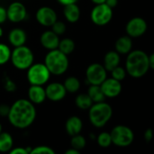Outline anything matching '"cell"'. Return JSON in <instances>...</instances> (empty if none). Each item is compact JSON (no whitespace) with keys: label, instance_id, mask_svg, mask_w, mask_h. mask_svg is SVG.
<instances>
[{"label":"cell","instance_id":"cell-1","mask_svg":"<svg viewBox=\"0 0 154 154\" xmlns=\"http://www.w3.org/2000/svg\"><path fill=\"white\" fill-rule=\"evenodd\" d=\"M7 118L10 124L17 129L28 128L36 118L35 106L28 99H18L10 106Z\"/></svg>","mask_w":154,"mask_h":154},{"label":"cell","instance_id":"cell-2","mask_svg":"<svg viewBox=\"0 0 154 154\" xmlns=\"http://www.w3.org/2000/svg\"><path fill=\"white\" fill-rule=\"evenodd\" d=\"M148 54L142 50L131 51L125 61L126 73L134 79L143 78L150 70Z\"/></svg>","mask_w":154,"mask_h":154},{"label":"cell","instance_id":"cell-3","mask_svg":"<svg viewBox=\"0 0 154 154\" xmlns=\"http://www.w3.org/2000/svg\"><path fill=\"white\" fill-rule=\"evenodd\" d=\"M44 64L48 68L51 74L60 76L64 74L69 69L68 55L61 52L59 49L49 51L44 59Z\"/></svg>","mask_w":154,"mask_h":154},{"label":"cell","instance_id":"cell-4","mask_svg":"<svg viewBox=\"0 0 154 154\" xmlns=\"http://www.w3.org/2000/svg\"><path fill=\"white\" fill-rule=\"evenodd\" d=\"M88 110L89 121L96 128L104 127L111 120L113 116L112 106L105 101L94 103Z\"/></svg>","mask_w":154,"mask_h":154},{"label":"cell","instance_id":"cell-5","mask_svg":"<svg viewBox=\"0 0 154 154\" xmlns=\"http://www.w3.org/2000/svg\"><path fill=\"white\" fill-rule=\"evenodd\" d=\"M10 60L14 67L17 69L25 70L33 63L34 55L29 47L22 45L19 47H14V49L11 51Z\"/></svg>","mask_w":154,"mask_h":154},{"label":"cell","instance_id":"cell-6","mask_svg":"<svg viewBox=\"0 0 154 154\" xmlns=\"http://www.w3.org/2000/svg\"><path fill=\"white\" fill-rule=\"evenodd\" d=\"M26 70L27 80L31 85L43 86L49 81L51 75L44 63H32Z\"/></svg>","mask_w":154,"mask_h":154},{"label":"cell","instance_id":"cell-7","mask_svg":"<svg viewBox=\"0 0 154 154\" xmlns=\"http://www.w3.org/2000/svg\"><path fill=\"white\" fill-rule=\"evenodd\" d=\"M110 135L112 139V144L122 148L130 146L134 140V134L133 130L124 125L115 126L112 129Z\"/></svg>","mask_w":154,"mask_h":154},{"label":"cell","instance_id":"cell-8","mask_svg":"<svg viewBox=\"0 0 154 154\" xmlns=\"http://www.w3.org/2000/svg\"><path fill=\"white\" fill-rule=\"evenodd\" d=\"M91 21L97 26L108 24L113 18V9L106 4L95 5L90 13Z\"/></svg>","mask_w":154,"mask_h":154},{"label":"cell","instance_id":"cell-9","mask_svg":"<svg viewBox=\"0 0 154 154\" xmlns=\"http://www.w3.org/2000/svg\"><path fill=\"white\" fill-rule=\"evenodd\" d=\"M107 78V71L100 63H92L86 69V80L89 85H100Z\"/></svg>","mask_w":154,"mask_h":154},{"label":"cell","instance_id":"cell-10","mask_svg":"<svg viewBox=\"0 0 154 154\" xmlns=\"http://www.w3.org/2000/svg\"><path fill=\"white\" fill-rule=\"evenodd\" d=\"M148 28L147 22L142 17L132 18L125 26V31L131 38H138L143 35Z\"/></svg>","mask_w":154,"mask_h":154},{"label":"cell","instance_id":"cell-11","mask_svg":"<svg viewBox=\"0 0 154 154\" xmlns=\"http://www.w3.org/2000/svg\"><path fill=\"white\" fill-rule=\"evenodd\" d=\"M7 19L12 23H20L27 16V10L25 5L21 2H13L6 9Z\"/></svg>","mask_w":154,"mask_h":154},{"label":"cell","instance_id":"cell-12","mask_svg":"<svg viewBox=\"0 0 154 154\" xmlns=\"http://www.w3.org/2000/svg\"><path fill=\"white\" fill-rule=\"evenodd\" d=\"M35 18L41 25L51 27L57 21V14L51 7L42 6L36 11Z\"/></svg>","mask_w":154,"mask_h":154},{"label":"cell","instance_id":"cell-13","mask_svg":"<svg viewBox=\"0 0 154 154\" xmlns=\"http://www.w3.org/2000/svg\"><path fill=\"white\" fill-rule=\"evenodd\" d=\"M99 86L104 96L108 98H115L118 97L122 92L121 81H118L113 78H106Z\"/></svg>","mask_w":154,"mask_h":154},{"label":"cell","instance_id":"cell-14","mask_svg":"<svg viewBox=\"0 0 154 154\" xmlns=\"http://www.w3.org/2000/svg\"><path fill=\"white\" fill-rule=\"evenodd\" d=\"M45 94L46 98H48L49 100L58 102L62 100L66 97L67 91L63 84H60L59 82H52L47 85L45 88Z\"/></svg>","mask_w":154,"mask_h":154},{"label":"cell","instance_id":"cell-15","mask_svg":"<svg viewBox=\"0 0 154 154\" xmlns=\"http://www.w3.org/2000/svg\"><path fill=\"white\" fill-rule=\"evenodd\" d=\"M40 42H41L42 46L44 49L51 51V50L58 49L60 38H59V35H57L51 30H49L42 33Z\"/></svg>","mask_w":154,"mask_h":154},{"label":"cell","instance_id":"cell-16","mask_svg":"<svg viewBox=\"0 0 154 154\" xmlns=\"http://www.w3.org/2000/svg\"><path fill=\"white\" fill-rule=\"evenodd\" d=\"M46 99L45 88L42 86L31 85L28 89V100L33 105H40Z\"/></svg>","mask_w":154,"mask_h":154},{"label":"cell","instance_id":"cell-17","mask_svg":"<svg viewBox=\"0 0 154 154\" xmlns=\"http://www.w3.org/2000/svg\"><path fill=\"white\" fill-rule=\"evenodd\" d=\"M27 40V35L24 30L21 28H14L8 34V41L10 44L14 47L24 45Z\"/></svg>","mask_w":154,"mask_h":154},{"label":"cell","instance_id":"cell-18","mask_svg":"<svg viewBox=\"0 0 154 154\" xmlns=\"http://www.w3.org/2000/svg\"><path fill=\"white\" fill-rule=\"evenodd\" d=\"M115 51L120 55H127L133 49V40L128 35L119 37L115 44Z\"/></svg>","mask_w":154,"mask_h":154},{"label":"cell","instance_id":"cell-19","mask_svg":"<svg viewBox=\"0 0 154 154\" xmlns=\"http://www.w3.org/2000/svg\"><path fill=\"white\" fill-rule=\"evenodd\" d=\"M82 128H83V122L79 116H70L66 121L65 130L67 134L70 136L80 134V132L82 131Z\"/></svg>","mask_w":154,"mask_h":154},{"label":"cell","instance_id":"cell-20","mask_svg":"<svg viewBox=\"0 0 154 154\" xmlns=\"http://www.w3.org/2000/svg\"><path fill=\"white\" fill-rule=\"evenodd\" d=\"M63 14L69 23H76L80 17V9L76 3L66 5H64Z\"/></svg>","mask_w":154,"mask_h":154},{"label":"cell","instance_id":"cell-21","mask_svg":"<svg viewBox=\"0 0 154 154\" xmlns=\"http://www.w3.org/2000/svg\"><path fill=\"white\" fill-rule=\"evenodd\" d=\"M120 64V54L116 51H110L106 53L104 57L103 66L106 71H111L114 68L117 67Z\"/></svg>","mask_w":154,"mask_h":154},{"label":"cell","instance_id":"cell-22","mask_svg":"<svg viewBox=\"0 0 154 154\" xmlns=\"http://www.w3.org/2000/svg\"><path fill=\"white\" fill-rule=\"evenodd\" d=\"M14 147V140L10 134L6 132L0 133V152H9Z\"/></svg>","mask_w":154,"mask_h":154},{"label":"cell","instance_id":"cell-23","mask_svg":"<svg viewBox=\"0 0 154 154\" xmlns=\"http://www.w3.org/2000/svg\"><path fill=\"white\" fill-rule=\"evenodd\" d=\"M87 94L89 96L93 103L103 102L106 99V97L104 96L99 85H90Z\"/></svg>","mask_w":154,"mask_h":154},{"label":"cell","instance_id":"cell-24","mask_svg":"<svg viewBox=\"0 0 154 154\" xmlns=\"http://www.w3.org/2000/svg\"><path fill=\"white\" fill-rule=\"evenodd\" d=\"M75 47H76L75 42L70 38H64L62 40H60L58 45V49L68 56L74 51Z\"/></svg>","mask_w":154,"mask_h":154},{"label":"cell","instance_id":"cell-25","mask_svg":"<svg viewBox=\"0 0 154 154\" xmlns=\"http://www.w3.org/2000/svg\"><path fill=\"white\" fill-rule=\"evenodd\" d=\"M75 104L76 106L82 110H88L89 109V107L94 104L91 100V98L89 97V96L87 93L84 94H79L75 98Z\"/></svg>","mask_w":154,"mask_h":154},{"label":"cell","instance_id":"cell-26","mask_svg":"<svg viewBox=\"0 0 154 154\" xmlns=\"http://www.w3.org/2000/svg\"><path fill=\"white\" fill-rule=\"evenodd\" d=\"M63 86L67 92L76 93L80 88V81L76 77H69L65 79Z\"/></svg>","mask_w":154,"mask_h":154},{"label":"cell","instance_id":"cell-27","mask_svg":"<svg viewBox=\"0 0 154 154\" xmlns=\"http://www.w3.org/2000/svg\"><path fill=\"white\" fill-rule=\"evenodd\" d=\"M70 145H71V148L73 149H76L78 151H82L86 145H87V141H86V138L84 136H82L80 134H76V135H73L71 136V141H70Z\"/></svg>","mask_w":154,"mask_h":154},{"label":"cell","instance_id":"cell-28","mask_svg":"<svg viewBox=\"0 0 154 154\" xmlns=\"http://www.w3.org/2000/svg\"><path fill=\"white\" fill-rule=\"evenodd\" d=\"M97 144L102 148L110 147V145L112 144V139H111L110 133H107V132L101 133L97 137Z\"/></svg>","mask_w":154,"mask_h":154},{"label":"cell","instance_id":"cell-29","mask_svg":"<svg viewBox=\"0 0 154 154\" xmlns=\"http://www.w3.org/2000/svg\"><path fill=\"white\" fill-rule=\"evenodd\" d=\"M11 50L5 43H0V65H4L10 60Z\"/></svg>","mask_w":154,"mask_h":154},{"label":"cell","instance_id":"cell-30","mask_svg":"<svg viewBox=\"0 0 154 154\" xmlns=\"http://www.w3.org/2000/svg\"><path fill=\"white\" fill-rule=\"evenodd\" d=\"M111 74H112V78L118 80V81H122L125 79L127 73L125 71V69L123 68V67H120L119 65L116 68H114L111 71Z\"/></svg>","mask_w":154,"mask_h":154},{"label":"cell","instance_id":"cell-31","mask_svg":"<svg viewBox=\"0 0 154 154\" xmlns=\"http://www.w3.org/2000/svg\"><path fill=\"white\" fill-rule=\"evenodd\" d=\"M31 154H55V151L46 145L36 146L30 151Z\"/></svg>","mask_w":154,"mask_h":154},{"label":"cell","instance_id":"cell-32","mask_svg":"<svg viewBox=\"0 0 154 154\" xmlns=\"http://www.w3.org/2000/svg\"><path fill=\"white\" fill-rule=\"evenodd\" d=\"M51 31L53 32H55L57 35H62L63 33H65V32H66V29H67V27H66V24L63 23V22H61V21H56L51 26Z\"/></svg>","mask_w":154,"mask_h":154},{"label":"cell","instance_id":"cell-33","mask_svg":"<svg viewBox=\"0 0 154 154\" xmlns=\"http://www.w3.org/2000/svg\"><path fill=\"white\" fill-rule=\"evenodd\" d=\"M30 149H27V148H23V147H13L9 153L11 154H28L30 153Z\"/></svg>","mask_w":154,"mask_h":154},{"label":"cell","instance_id":"cell-34","mask_svg":"<svg viewBox=\"0 0 154 154\" xmlns=\"http://www.w3.org/2000/svg\"><path fill=\"white\" fill-rule=\"evenodd\" d=\"M10 110V106L5 104L0 105V116H7Z\"/></svg>","mask_w":154,"mask_h":154},{"label":"cell","instance_id":"cell-35","mask_svg":"<svg viewBox=\"0 0 154 154\" xmlns=\"http://www.w3.org/2000/svg\"><path fill=\"white\" fill-rule=\"evenodd\" d=\"M7 20V14H6V9L0 5V24L5 23Z\"/></svg>","mask_w":154,"mask_h":154},{"label":"cell","instance_id":"cell-36","mask_svg":"<svg viewBox=\"0 0 154 154\" xmlns=\"http://www.w3.org/2000/svg\"><path fill=\"white\" fill-rule=\"evenodd\" d=\"M152 136H153V134H152V130L151 128L147 129L145 132H144V134H143V138L145 140L146 143H150L152 139Z\"/></svg>","mask_w":154,"mask_h":154},{"label":"cell","instance_id":"cell-37","mask_svg":"<svg viewBox=\"0 0 154 154\" xmlns=\"http://www.w3.org/2000/svg\"><path fill=\"white\" fill-rule=\"evenodd\" d=\"M109 7H111L112 9L114 7H116L118 5V0H106V3Z\"/></svg>","mask_w":154,"mask_h":154},{"label":"cell","instance_id":"cell-38","mask_svg":"<svg viewBox=\"0 0 154 154\" xmlns=\"http://www.w3.org/2000/svg\"><path fill=\"white\" fill-rule=\"evenodd\" d=\"M148 60H149V66H150V69H154V54L152 53L148 56Z\"/></svg>","mask_w":154,"mask_h":154},{"label":"cell","instance_id":"cell-39","mask_svg":"<svg viewBox=\"0 0 154 154\" xmlns=\"http://www.w3.org/2000/svg\"><path fill=\"white\" fill-rule=\"evenodd\" d=\"M58 2L62 5H66L69 4H75L78 2V0H58Z\"/></svg>","mask_w":154,"mask_h":154},{"label":"cell","instance_id":"cell-40","mask_svg":"<svg viewBox=\"0 0 154 154\" xmlns=\"http://www.w3.org/2000/svg\"><path fill=\"white\" fill-rule=\"evenodd\" d=\"M80 153V152L79 151H78V150H76V149H73V148H70V149H69V150H67L66 152H65V154H79Z\"/></svg>","mask_w":154,"mask_h":154},{"label":"cell","instance_id":"cell-41","mask_svg":"<svg viewBox=\"0 0 154 154\" xmlns=\"http://www.w3.org/2000/svg\"><path fill=\"white\" fill-rule=\"evenodd\" d=\"M93 4L95 5H100V4H105L106 0H91Z\"/></svg>","mask_w":154,"mask_h":154},{"label":"cell","instance_id":"cell-42","mask_svg":"<svg viewBox=\"0 0 154 154\" xmlns=\"http://www.w3.org/2000/svg\"><path fill=\"white\" fill-rule=\"evenodd\" d=\"M3 32H4V31H3V28H2V27L0 26V38H1L2 36H3Z\"/></svg>","mask_w":154,"mask_h":154},{"label":"cell","instance_id":"cell-43","mask_svg":"<svg viewBox=\"0 0 154 154\" xmlns=\"http://www.w3.org/2000/svg\"><path fill=\"white\" fill-rule=\"evenodd\" d=\"M2 132V125H1V124H0V133Z\"/></svg>","mask_w":154,"mask_h":154}]
</instances>
